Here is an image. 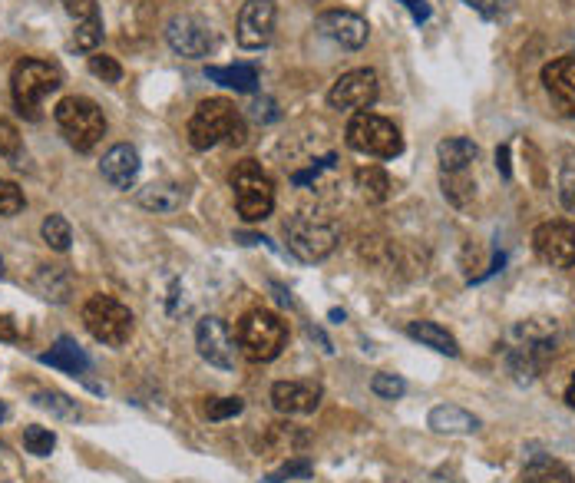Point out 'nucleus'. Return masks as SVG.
<instances>
[{
    "label": "nucleus",
    "mask_w": 575,
    "mask_h": 483,
    "mask_svg": "<svg viewBox=\"0 0 575 483\" xmlns=\"http://www.w3.org/2000/svg\"><path fill=\"white\" fill-rule=\"evenodd\" d=\"M100 44H103V24H100V17L80 20L77 30H73V47L83 50V53H93Z\"/></svg>",
    "instance_id": "nucleus-29"
},
{
    "label": "nucleus",
    "mask_w": 575,
    "mask_h": 483,
    "mask_svg": "<svg viewBox=\"0 0 575 483\" xmlns=\"http://www.w3.org/2000/svg\"><path fill=\"white\" fill-rule=\"evenodd\" d=\"M0 275H4V259H0Z\"/></svg>",
    "instance_id": "nucleus-45"
},
{
    "label": "nucleus",
    "mask_w": 575,
    "mask_h": 483,
    "mask_svg": "<svg viewBox=\"0 0 575 483\" xmlns=\"http://www.w3.org/2000/svg\"><path fill=\"white\" fill-rule=\"evenodd\" d=\"M318 30L334 44H341L344 50H361L371 37V27L361 14L354 10H328V14L318 17Z\"/></svg>",
    "instance_id": "nucleus-14"
},
{
    "label": "nucleus",
    "mask_w": 575,
    "mask_h": 483,
    "mask_svg": "<svg viewBox=\"0 0 575 483\" xmlns=\"http://www.w3.org/2000/svg\"><path fill=\"white\" fill-rule=\"evenodd\" d=\"M83 325L106 348H123L133 338V311L110 295H93L83 305Z\"/></svg>",
    "instance_id": "nucleus-6"
},
{
    "label": "nucleus",
    "mask_w": 575,
    "mask_h": 483,
    "mask_svg": "<svg viewBox=\"0 0 575 483\" xmlns=\"http://www.w3.org/2000/svg\"><path fill=\"white\" fill-rule=\"evenodd\" d=\"M195 348H199V354L212 368H222V371L235 368V335L222 318L209 315L199 321V328H195Z\"/></svg>",
    "instance_id": "nucleus-9"
},
{
    "label": "nucleus",
    "mask_w": 575,
    "mask_h": 483,
    "mask_svg": "<svg viewBox=\"0 0 575 483\" xmlns=\"http://www.w3.org/2000/svg\"><path fill=\"white\" fill-rule=\"evenodd\" d=\"M566 401H569V407H575V374H572V381H569V388H566Z\"/></svg>",
    "instance_id": "nucleus-43"
},
{
    "label": "nucleus",
    "mask_w": 575,
    "mask_h": 483,
    "mask_svg": "<svg viewBox=\"0 0 575 483\" xmlns=\"http://www.w3.org/2000/svg\"><path fill=\"white\" fill-rule=\"evenodd\" d=\"M523 483H575V480L566 464H559L552 457H536L533 464H526Z\"/></svg>",
    "instance_id": "nucleus-25"
},
{
    "label": "nucleus",
    "mask_w": 575,
    "mask_h": 483,
    "mask_svg": "<svg viewBox=\"0 0 575 483\" xmlns=\"http://www.w3.org/2000/svg\"><path fill=\"white\" fill-rule=\"evenodd\" d=\"M466 4H470L476 14L486 17V20H496L499 17V0H466Z\"/></svg>",
    "instance_id": "nucleus-39"
},
{
    "label": "nucleus",
    "mask_w": 575,
    "mask_h": 483,
    "mask_svg": "<svg viewBox=\"0 0 575 483\" xmlns=\"http://www.w3.org/2000/svg\"><path fill=\"white\" fill-rule=\"evenodd\" d=\"M285 239L298 262H324L338 249V225L318 216H295L285 225Z\"/></svg>",
    "instance_id": "nucleus-8"
},
{
    "label": "nucleus",
    "mask_w": 575,
    "mask_h": 483,
    "mask_svg": "<svg viewBox=\"0 0 575 483\" xmlns=\"http://www.w3.org/2000/svg\"><path fill=\"white\" fill-rule=\"evenodd\" d=\"M559 199H562V206H566L569 216H575V156H566V163H562Z\"/></svg>",
    "instance_id": "nucleus-33"
},
{
    "label": "nucleus",
    "mask_w": 575,
    "mask_h": 483,
    "mask_svg": "<svg viewBox=\"0 0 575 483\" xmlns=\"http://www.w3.org/2000/svg\"><path fill=\"white\" fill-rule=\"evenodd\" d=\"M275 0H248V4L238 10V27L235 37L245 50H262L271 34H275Z\"/></svg>",
    "instance_id": "nucleus-11"
},
{
    "label": "nucleus",
    "mask_w": 575,
    "mask_h": 483,
    "mask_svg": "<svg viewBox=\"0 0 575 483\" xmlns=\"http://www.w3.org/2000/svg\"><path fill=\"white\" fill-rule=\"evenodd\" d=\"M53 120H57L60 133L67 136V143L80 149V153H90L106 133V116L90 96H67V100H60L57 110H53Z\"/></svg>",
    "instance_id": "nucleus-3"
},
{
    "label": "nucleus",
    "mask_w": 575,
    "mask_h": 483,
    "mask_svg": "<svg viewBox=\"0 0 575 483\" xmlns=\"http://www.w3.org/2000/svg\"><path fill=\"white\" fill-rule=\"evenodd\" d=\"M0 421H7V404L0 401Z\"/></svg>",
    "instance_id": "nucleus-44"
},
{
    "label": "nucleus",
    "mask_w": 575,
    "mask_h": 483,
    "mask_svg": "<svg viewBox=\"0 0 575 483\" xmlns=\"http://www.w3.org/2000/svg\"><path fill=\"white\" fill-rule=\"evenodd\" d=\"M314 474V464L311 460H305V457H298V460H288V464H281L275 474H268V480L265 483H285V480H291V477H311Z\"/></svg>",
    "instance_id": "nucleus-36"
},
{
    "label": "nucleus",
    "mask_w": 575,
    "mask_h": 483,
    "mask_svg": "<svg viewBox=\"0 0 575 483\" xmlns=\"http://www.w3.org/2000/svg\"><path fill=\"white\" fill-rule=\"evenodd\" d=\"M40 364H50V368H60L67 374H83L86 368H90V358H86L77 341L63 335L47 354H40Z\"/></svg>",
    "instance_id": "nucleus-21"
},
{
    "label": "nucleus",
    "mask_w": 575,
    "mask_h": 483,
    "mask_svg": "<svg viewBox=\"0 0 575 483\" xmlns=\"http://www.w3.org/2000/svg\"><path fill=\"white\" fill-rule=\"evenodd\" d=\"M288 341V328L275 311L255 308L238 321V348L248 361H275Z\"/></svg>",
    "instance_id": "nucleus-5"
},
{
    "label": "nucleus",
    "mask_w": 575,
    "mask_h": 483,
    "mask_svg": "<svg viewBox=\"0 0 575 483\" xmlns=\"http://www.w3.org/2000/svg\"><path fill=\"white\" fill-rule=\"evenodd\" d=\"M63 87L60 67H53L47 60H20L14 73H10V96L20 116L27 120H40V103L43 96Z\"/></svg>",
    "instance_id": "nucleus-2"
},
{
    "label": "nucleus",
    "mask_w": 575,
    "mask_h": 483,
    "mask_svg": "<svg viewBox=\"0 0 575 483\" xmlns=\"http://www.w3.org/2000/svg\"><path fill=\"white\" fill-rule=\"evenodd\" d=\"M533 249L552 268H575V225L542 222L533 232Z\"/></svg>",
    "instance_id": "nucleus-10"
},
{
    "label": "nucleus",
    "mask_w": 575,
    "mask_h": 483,
    "mask_svg": "<svg viewBox=\"0 0 575 483\" xmlns=\"http://www.w3.org/2000/svg\"><path fill=\"white\" fill-rule=\"evenodd\" d=\"M0 156H7V159L20 156V133L10 120H0Z\"/></svg>",
    "instance_id": "nucleus-37"
},
{
    "label": "nucleus",
    "mask_w": 575,
    "mask_h": 483,
    "mask_svg": "<svg viewBox=\"0 0 575 483\" xmlns=\"http://www.w3.org/2000/svg\"><path fill=\"white\" fill-rule=\"evenodd\" d=\"M96 4H100V0H63V7H67V14H73L77 20L96 17Z\"/></svg>",
    "instance_id": "nucleus-38"
},
{
    "label": "nucleus",
    "mask_w": 575,
    "mask_h": 483,
    "mask_svg": "<svg viewBox=\"0 0 575 483\" xmlns=\"http://www.w3.org/2000/svg\"><path fill=\"white\" fill-rule=\"evenodd\" d=\"M166 40H169V47L182 53V57H205V53L212 50V34H209V27L202 24L199 17H192V14H176L166 24Z\"/></svg>",
    "instance_id": "nucleus-13"
},
{
    "label": "nucleus",
    "mask_w": 575,
    "mask_h": 483,
    "mask_svg": "<svg viewBox=\"0 0 575 483\" xmlns=\"http://www.w3.org/2000/svg\"><path fill=\"white\" fill-rule=\"evenodd\" d=\"M90 73H93V77H100L103 83H119V80H123V67H119L113 57H106V53H93V57H90Z\"/></svg>",
    "instance_id": "nucleus-35"
},
{
    "label": "nucleus",
    "mask_w": 575,
    "mask_h": 483,
    "mask_svg": "<svg viewBox=\"0 0 575 483\" xmlns=\"http://www.w3.org/2000/svg\"><path fill=\"white\" fill-rule=\"evenodd\" d=\"M354 182L367 202H384L390 196V176L381 166H361L354 173Z\"/></svg>",
    "instance_id": "nucleus-24"
},
{
    "label": "nucleus",
    "mask_w": 575,
    "mask_h": 483,
    "mask_svg": "<svg viewBox=\"0 0 575 483\" xmlns=\"http://www.w3.org/2000/svg\"><path fill=\"white\" fill-rule=\"evenodd\" d=\"M476 156H480V146L466 136H450L437 146V159L443 173H466V169L476 163Z\"/></svg>",
    "instance_id": "nucleus-19"
},
{
    "label": "nucleus",
    "mask_w": 575,
    "mask_h": 483,
    "mask_svg": "<svg viewBox=\"0 0 575 483\" xmlns=\"http://www.w3.org/2000/svg\"><path fill=\"white\" fill-rule=\"evenodd\" d=\"M100 173L103 179L110 182L113 189L119 192H126V189H133V182L139 176V153L129 143H116L110 153L103 156V163H100Z\"/></svg>",
    "instance_id": "nucleus-17"
},
{
    "label": "nucleus",
    "mask_w": 575,
    "mask_h": 483,
    "mask_svg": "<svg viewBox=\"0 0 575 483\" xmlns=\"http://www.w3.org/2000/svg\"><path fill=\"white\" fill-rule=\"evenodd\" d=\"M24 206H27L24 189H20L17 182L0 179V216H17Z\"/></svg>",
    "instance_id": "nucleus-32"
},
{
    "label": "nucleus",
    "mask_w": 575,
    "mask_h": 483,
    "mask_svg": "<svg viewBox=\"0 0 575 483\" xmlns=\"http://www.w3.org/2000/svg\"><path fill=\"white\" fill-rule=\"evenodd\" d=\"M245 411V401L242 397H215L205 407V414H209V421H229V417L242 414Z\"/></svg>",
    "instance_id": "nucleus-34"
},
{
    "label": "nucleus",
    "mask_w": 575,
    "mask_h": 483,
    "mask_svg": "<svg viewBox=\"0 0 575 483\" xmlns=\"http://www.w3.org/2000/svg\"><path fill=\"white\" fill-rule=\"evenodd\" d=\"M542 83H546V93L552 96L556 110L575 120V57H559L546 63Z\"/></svg>",
    "instance_id": "nucleus-15"
},
{
    "label": "nucleus",
    "mask_w": 575,
    "mask_h": 483,
    "mask_svg": "<svg viewBox=\"0 0 575 483\" xmlns=\"http://www.w3.org/2000/svg\"><path fill=\"white\" fill-rule=\"evenodd\" d=\"M371 391L377 397H384V401H397V397L407 394V381L400 378V374H374Z\"/></svg>",
    "instance_id": "nucleus-31"
},
{
    "label": "nucleus",
    "mask_w": 575,
    "mask_h": 483,
    "mask_svg": "<svg viewBox=\"0 0 575 483\" xmlns=\"http://www.w3.org/2000/svg\"><path fill=\"white\" fill-rule=\"evenodd\" d=\"M347 143L351 149L364 156H377V159H394L404 153V136L390 120L377 113H354L351 123H347Z\"/></svg>",
    "instance_id": "nucleus-7"
},
{
    "label": "nucleus",
    "mask_w": 575,
    "mask_h": 483,
    "mask_svg": "<svg viewBox=\"0 0 575 483\" xmlns=\"http://www.w3.org/2000/svg\"><path fill=\"white\" fill-rule=\"evenodd\" d=\"M205 77L222 83V87H229L235 93H255L258 87V67L255 63H235V67H209L205 70Z\"/></svg>",
    "instance_id": "nucleus-23"
},
{
    "label": "nucleus",
    "mask_w": 575,
    "mask_h": 483,
    "mask_svg": "<svg viewBox=\"0 0 575 483\" xmlns=\"http://www.w3.org/2000/svg\"><path fill=\"white\" fill-rule=\"evenodd\" d=\"M40 235H43V242H47L53 252H67L70 242H73V229H70V222L63 219V216H47V219H43Z\"/></svg>",
    "instance_id": "nucleus-28"
},
{
    "label": "nucleus",
    "mask_w": 575,
    "mask_h": 483,
    "mask_svg": "<svg viewBox=\"0 0 575 483\" xmlns=\"http://www.w3.org/2000/svg\"><path fill=\"white\" fill-rule=\"evenodd\" d=\"M0 341H17V328L7 315H0Z\"/></svg>",
    "instance_id": "nucleus-42"
},
{
    "label": "nucleus",
    "mask_w": 575,
    "mask_h": 483,
    "mask_svg": "<svg viewBox=\"0 0 575 483\" xmlns=\"http://www.w3.org/2000/svg\"><path fill=\"white\" fill-rule=\"evenodd\" d=\"M24 447H27V454H34V457H50L53 447H57V437H53V431H47V427H27Z\"/></svg>",
    "instance_id": "nucleus-30"
},
{
    "label": "nucleus",
    "mask_w": 575,
    "mask_h": 483,
    "mask_svg": "<svg viewBox=\"0 0 575 483\" xmlns=\"http://www.w3.org/2000/svg\"><path fill=\"white\" fill-rule=\"evenodd\" d=\"M136 202L149 212H159V216H166V212H176L182 209V202H186V192L179 186H169V182H149L136 192Z\"/></svg>",
    "instance_id": "nucleus-20"
},
{
    "label": "nucleus",
    "mask_w": 575,
    "mask_h": 483,
    "mask_svg": "<svg viewBox=\"0 0 575 483\" xmlns=\"http://www.w3.org/2000/svg\"><path fill=\"white\" fill-rule=\"evenodd\" d=\"M377 93H381V83H377L374 70H351L328 90V103L334 110H367L377 100Z\"/></svg>",
    "instance_id": "nucleus-12"
},
{
    "label": "nucleus",
    "mask_w": 575,
    "mask_h": 483,
    "mask_svg": "<svg viewBox=\"0 0 575 483\" xmlns=\"http://www.w3.org/2000/svg\"><path fill=\"white\" fill-rule=\"evenodd\" d=\"M34 404L43 407V411L63 417V421H77V417H80L77 401H70V397L60 394V391H37V394H34Z\"/></svg>",
    "instance_id": "nucleus-27"
},
{
    "label": "nucleus",
    "mask_w": 575,
    "mask_h": 483,
    "mask_svg": "<svg viewBox=\"0 0 575 483\" xmlns=\"http://www.w3.org/2000/svg\"><path fill=\"white\" fill-rule=\"evenodd\" d=\"M34 288L40 292V298H47V302H67L70 298V278L53 265L40 268L37 278H34Z\"/></svg>",
    "instance_id": "nucleus-26"
},
{
    "label": "nucleus",
    "mask_w": 575,
    "mask_h": 483,
    "mask_svg": "<svg viewBox=\"0 0 575 483\" xmlns=\"http://www.w3.org/2000/svg\"><path fill=\"white\" fill-rule=\"evenodd\" d=\"M496 166H499V173H503V179L513 176V169H509V146L496 149Z\"/></svg>",
    "instance_id": "nucleus-41"
},
{
    "label": "nucleus",
    "mask_w": 575,
    "mask_h": 483,
    "mask_svg": "<svg viewBox=\"0 0 575 483\" xmlns=\"http://www.w3.org/2000/svg\"><path fill=\"white\" fill-rule=\"evenodd\" d=\"M189 143L195 149H212L219 143H245V126L235 103L215 96V100H202L195 106L189 120Z\"/></svg>",
    "instance_id": "nucleus-1"
},
{
    "label": "nucleus",
    "mask_w": 575,
    "mask_h": 483,
    "mask_svg": "<svg viewBox=\"0 0 575 483\" xmlns=\"http://www.w3.org/2000/svg\"><path fill=\"white\" fill-rule=\"evenodd\" d=\"M232 192H235V209L245 222H262L275 209V182L255 159H242L232 169Z\"/></svg>",
    "instance_id": "nucleus-4"
},
{
    "label": "nucleus",
    "mask_w": 575,
    "mask_h": 483,
    "mask_svg": "<svg viewBox=\"0 0 575 483\" xmlns=\"http://www.w3.org/2000/svg\"><path fill=\"white\" fill-rule=\"evenodd\" d=\"M271 404L278 414H311L321 404V388L311 381H278L271 388Z\"/></svg>",
    "instance_id": "nucleus-16"
},
{
    "label": "nucleus",
    "mask_w": 575,
    "mask_h": 483,
    "mask_svg": "<svg viewBox=\"0 0 575 483\" xmlns=\"http://www.w3.org/2000/svg\"><path fill=\"white\" fill-rule=\"evenodd\" d=\"M400 4L410 10V17H414L417 24H427V20H430V7L423 4V0H400Z\"/></svg>",
    "instance_id": "nucleus-40"
},
{
    "label": "nucleus",
    "mask_w": 575,
    "mask_h": 483,
    "mask_svg": "<svg viewBox=\"0 0 575 483\" xmlns=\"http://www.w3.org/2000/svg\"><path fill=\"white\" fill-rule=\"evenodd\" d=\"M407 335L414 338V341H420V345L433 348V351L450 354V358H457V354H460L457 338H453L443 325H437V321H410V325H407Z\"/></svg>",
    "instance_id": "nucleus-22"
},
{
    "label": "nucleus",
    "mask_w": 575,
    "mask_h": 483,
    "mask_svg": "<svg viewBox=\"0 0 575 483\" xmlns=\"http://www.w3.org/2000/svg\"><path fill=\"white\" fill-rule=\"evenodd\" d=\"M427 421L437 434H473V431H480V417L470 414L466 407H457V404L433 407Z\"/></svg>",
    "instance_id": "nucleus-18"
}]
</instances>
